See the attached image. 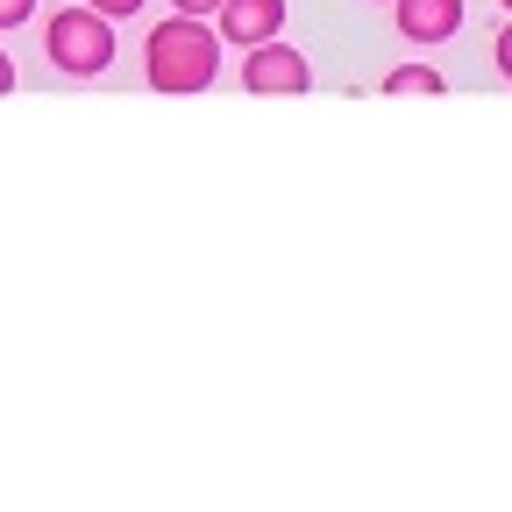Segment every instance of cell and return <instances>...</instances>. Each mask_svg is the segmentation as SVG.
I'll return each mask as SVG.
<instances>
[{
	"mask_svg": "<svg viewBox=\"0 0 512 512\" xmlns=\"http://www.w3.org/2000/svg\"><path fill=\"white\" fill-rule=\"evenodd\" d=\"M143 79L157 93H207L221 79V29L207 15H171L143 43Z\"/></svg>",
	"mask_w": 512,
	"mask_h": 512,
	"instance_id": "1",
	"label": "cell"
},
{
	"mask_svg": "<svg viewBox=\"0 0 512 512\" xmlns=\"http://www.w3.org/2000/svg\"><path fill=\"white\" fill-rule=\"evenodd\" d=\"M43 57L57 64L64 79H100L114 64V15H100V8H57L43 22Z\"/></svg>",
	"mask_w": 512,
	"mask_h": 512,
	"instance_id": "2",
	"label": "cell"
},
{
	"mask_svg": "<svg viewBox=\"0 0 512 512\" xmlns=\"http://www.w3.org/2000/svg\"><path fill=\"white\" fill-rule=\"evenodd\" d=\"M242 86L249 93H306L313 86V64H306V50H292L285 36H271V43H249L242 50Z\"/></svg>",
	"mask_w": 512,
	"mask_h": 512,
	"instance_id": "3",
	"label": "cell"
},
{
	"mask_svg": "<svg viewBox=\"0 0 512 512\" xmlns=\"http://www.w3.org/2000/svg\"><path fill=\"white\" fill-rule=\"evenodd\" d=\"M221 43H271L285 29V0H221V15H214Z\"/></svg>",
	"mask_w": 512,
	"mask_h": 512,
	"instance_id": "4",
	"label": "cell"
},
{
	"mask_svg": "<svg viewBox=\"0 0 512 512\" xmlns=\"http://www.w3.org/2000/svg\"><path fill=\"white\" fill-rule=\"evenodd\" d=\"M392 22H399V36L406 43H448L463 29V0H392Z\"/></svg>",
	"mask_w": 512,
	"mask_h": 512,
	"instance_id": "5",
	"label": "cell"
},
{
	"mask_svg": "<svg viewBox=\"0 0 512 512\" xmlns=\"http://www.w3.org/2000/svg\"><path fill=\"white\" fill-rule=\"evenodd\" d=\"M384 93H448V79L434 64H399V72H384Z\"/></svg>",
	"mask_w": 512,
	"mask_h": 512,
	"instance_id": "6",
	"label": "cell"
},
{
	"mask_svg": "<svg viewBox=\"0 0 512 512\" xmlns=\"http://www.w3.org/2000/svg\"><path fill=\"white\" fill-rule=\"evenodd\" d=\"M36 15V0H0V29H22Z\"/></svg>",
	"mask_w": 512,
	"mask_h": 512,
	"instance_id": "7",
	"label": "cell"
},
{
	"mask_svg": "<svg viewBox=\"0 0 512 512\" xmlns=\"http://www.w3.org/2000/svg\"><path fill=\"white\" fill-rule=\"evenodd\" d=\"M491 64H498V79H512V22L498 29V43H491Z\"/></svg>",
	"mask_w": 512,
	"mask_h": 512,
	"instance_id": "8",
	"label": "cell"
},
{
	"mask_svg": "<svg viewBox=\"0 0 512 512\" xmlns=\"http://www.w3.org/2000/svg\"><path fill=\"white\" fill-rule=\"evenodd\" d=\"M86 8H100V15H114V22H128V15H143V0H86Z\"/></svg>",
	"mask_w": 512,
	"mask_h": 512,
	"instance_id": "9",
	"label": "cell"
},
{
	"mask_svg": "<svg viewBox=\"0 0 512 512\" xmlns=\"http://www.w3.org/2000/svg\"><path fill=\"white\" fill-rule=\"evenodd\" d=\"M178 15H207V22H214V15H221V0H178Z\"/></svg>",
	"mask_w": 512,
	"mask_h": 512,
	"instance_id": "10",
	"label": "cell"
},
{
	"mask_svg": "<svg viewBox=\"0 0 512 512\" xmlns=\"http://www.w3.org/2000/svg\"><path fill=\"white\" fill-rule=\"evenodd\" d=\"M0 93H15V57L0 50Z\"/></svg>",
	"mask_w": 512,
	"mask_h": 512,
	"instance_id": "11",
	"label": "cell"
},
{
	"mask_svg": "<svg viewBox=\"0 0 512 512\" xmlns=\"http://www.w3.org/2000/svg\"><path fill=\"white\" fill-rule=\"evenodd\" d=\"M498 8H505V15H512V0H498Z\"/></svg>",
	"mask_w": 512,
	"mask_h": 512,
	"instance_id": "12",
	"label": "cell"
},
{
	"mask_svg": "<svg viewBox=\"0 0 512 512\" xmlns=\"http://www.w3.org/2000/svg\"><path fill=\"white\" fill-rule=\"evenodd\" d=\"M384 8H392V0H384Z\"/></svg>",
	"mask_w": 512,
	"mask_h": 512,
	"instance_id": "13",
	"label": "cell"
}]
</instances>
